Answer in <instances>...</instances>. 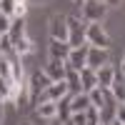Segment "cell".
I'll list each match as a JSON object with an SVG mask.
<instances>
[{
	"instance_id": "cell-1",
	"label": "cell",
	"mask_w": 125,
	"mask_h": 125,
	"mask_svg": "<svg viewBox=\"0 0 125 125\" xmlns=\"http://www.w3.org/2000/svg\"><path fill=\"white\" fill-rule=\"evenodd\" d=\"M85 43L90 48H103V50L110 48V35L103 28V23H85Z\"/></svg>"
},
{
	"instance_id": "cell-2",
	"label": "cell",
	"mask_w": 125,
	"mask_h": 125,
	"mask_svg": "<svg viewBox=\"0 0 125 125\" xmlns=\"http://www.w3.org/2000/svg\"><path fill=\"white\" fill-rule=\"evenodd\" d=\"M68 45L70 48L85 45V20L80 15H68Z\"/></svg>"
},
{
	"instance_id": "cell-3",
	"label": "cell",
	"mask_w": 125,
	"mask_h": 125,
	"mask_svg": "<svg viewBox=\"0 0 125 125\" xmlns=\"http://www.w3.org/2000/svg\"><path fill=\"white\" fill-rule=\"evenodd\" d=\"M50 85H53V80H50L43 70H35L33 78H30V83H28V88H30V105H38V98L43 95Z\"/></svg>"
},
{
	"instance_id": "cell-4",
	"label": "cell",
	"mask_w": 125,
	"mask_h": 125,
	"mask_svg": "<svg viewBox=\"0 0 125 125\" xmlns=\"http://www.w3.org/2000/svg\"><path fill=\"white\" fill-rule=\"evenodd\" d=\"M80 10H83L80 18L85 20V23H103L105 15H108V5L98 3V0H85V5H83Z\"/></svg>"
},
{
	"instance_id": "cell-5",
	"label": "cell",
	"mask_w": 125,
	"mask_h": 125,
	"mask_svg": "<svg viewBox=\"0 0 125 125\" xmlns=\"http://www.w3.org/2000/svg\"><path fill=\"white\" fill-rule=\"evenodd\" d=\"M88 43L85 45H80V48H70V53H68V58H65V65H68V70H83L85 68V60H88Z\"/></svg>"
},
{
	"instance_id": "cell-6",
	"label": "cell",
	"mask_w": 125,
	"mask_h": 125,
	"mask_svg": "<svg viewBox=\"0 0 125 125\" xmlns=\"http://www.w3.org/2000/svg\"><path fill=\"white\" fill-rule=\"evenodd\" d=\"M50 40L68 43V15H53L50 18Z\"/></svg>"
},
{
	"instance_id": "cell-7",
	"label": "cell",
	"mask_w": 125,
	"mask_h": 125,
	"mask_svg": "<svg viewBox=\"0 0 125 125\" xmlns=\"http://www.w3.org/2000/svg\"><path fill=\"white\" fill-rule=\"evenodd\" d=\"M43 73H45V75L53 80V83H60V80H65V75H68V65H65V60H55V58H50Z\"/></svg>"
},
{
	"instance_id": "cell-8",
	"label": "cell",
	"mask_w": 125,
	"mask_h": 125,
	"mask_svg": "<svg viewBox=\"0 0 125 125\" xmlns=\"http://www.w3.org/2000/svg\"><path fill=\"white\" fill-rule=\"evenodd\" d=\"M65 95H70V90H68V83L65 80H60V83H53L43 95L38 98V103H45V100H53V103H58V100H62Z\"/></svg>"
},
{
	"instance_id": "cell-9",
	"label": "cell",
	"mask_w": 125,
	"mask_h": 125,
	"mask_svg": "<svg viewBox=\"0 0 125 125\" xmlns=\"http://www.w3.org/2000/svg\"><path fill=\"white\" fill-rule=\"evenodd\" d=\"M105 62H110L108 60V50H103V48H88V60H85V68H90V70H98V68H103Z\"/></svg>"
},
{
	"instance_id": "cell-10",
	"label": "cell",
	"mask_w": 125,
	"mask_h": 125,
	"mask_svg": "<svg viewBox=\"0 0 125 125\" xmlns=\"http://www.w3.org/2000/svg\"><path fill=\"white\" fill-rule=\"evenodd\" d=\"M115 73H118L115 65H110V62H105L103 68H98V70H95V75H98V88H100V90H110Z\"/></svg>"
},
{
	"instance_id": "cell-11",
	"label": "cell",
	"mask_w": 125,
	"mask_h": 125,
	"mask_svg": "<svg viewBox=\"0 0 125 125\" xmlns=\"http://www.w3.org/2000/svg\"><path fill=\"white\" fill-rule=\"evenodd\" d=\"M35 115L40 118V120H58V103H53V100H45V103H38L35 105Z\"/></svg>"
},
{
	"instance_id": "cell-12",
	"label": "cell",
	"mask_w": 125,
	"mask_h": 125,
	"mask_svg": "<svg viewBox=\"0 0 125 125\" xmlns=\"http://www.w3.org/2000/svg\"><path fill=\"white\" fill-rule=\"evenodd\" d=\"M110 95L115 98L118 103H125V75L118 70L115 78H113V85H110Z\"/></svg>"
},
{
	"instance_id": "cell-13",
	"label": "cell",
	"mask_w": 125,
	"mask_h": 125,
	"mask_svg": "<svg viewBox=\"0 0 125 125\" xmlns=\"http://www.w3.org/2000/svg\"><path fill=\"white\" fill-rule=\"evenodd\" d=\"M80 85H83V93H90L93 88H98V75H95V70L83 68V70H80Z\"/></svg>"
},
{
	"instance_id": "cell-14",
	"label": "cell",
	"mask_w": 125,
	"mask_h": 125,
	"mask_svg": "<svg viewBox=\"0 0 125 125\" xmlns=\"http://www.w3.org/2000/svg\"><path fill=\"white\" fill-rule=\"evenodd\" d=\"M88 108H90V98H88V93L70 95V113H85Z\"/></svg>"
},
{
	"instance_id": "cell-15",
	"label": "cell",
	"mask_w": 125,
	"mask_h": 125,
	"mask_svg": "<svg viewBox=\"0 0 125 125\" xmlns=\"http://www.w3.org/2000/svg\"><path fill=\"white\" fill-rule=\"evenodd\" d=\"M48 53H50V58H55V60H65L68 53H70V45L68 43H60V40H50Z\"/></svg>"
},
{
	"instance_id": "cell-16",
	"label": "cell",
	"mask_w": 125,
	"mask_h": 125,
	"mask_svg": "<svg viewBox=\"0 0 125 125\" xmlns=\"http://www.w3.org/2000/svg\"><path fill=\"white\" fill-rule=\"evenodd\" d=\"M33 50H35V45H33V40H30V38H23V40H18V43H13V53H15L18 58L33 55Z\"/></svg>"
},
{
	"instance_id": "cell-17",
	"label": "cell",
	"mask_w": 125,
	"mask_h": 125,
	"mask_svg": "<svg viewBox=\"0 0 125 125\" xmlns=\"http://www.w3.org/2000/svg\"><path fill=\"white\" fill-rule=\"evenodd\" d=\"M10 38H13V43H18V40L28 38L25 35V18H13V25H10Z\"/></svg>"
},
{
	"instance_id": "cell-18",
	"label": "cell",
	"mask_w": 125,
	"mask_h": 125,
	"mask_svg": "<svg viewBox=\"0 0 125 125\" xmlns=\"http://www.w3.org/2000/svg\"><path fill=\"white\" fill-rule=\"evenodd\" d=\"M65 83H68L70 95H78V93H83V85H80V73H78V70H68Z\"/></svg>"
},
{
	"instance_id": "cell-19",
	"label": "cell",
	"mask_w": 125,
	"mask_h": 125,
	"mask_svg": "<svg viewBox=\"0 0 125 125\" xmlns=\"http://www.w3.org/2000/svg\"><path fill=\"white\" fill-rule=\"evenodd\" d=\"M70 115H73V113H70V95H65L62 100H58V120L60 123H68Z\"/></svg>"
},
{
	"instance_id": "cell-20",
	"label": "cell",
	"mask_w": 125,
	"mask_h": 125,
	"mask_svg": "<svg viewBox=\"0 0 125 125\" xmlns=\"http://www.w3.org/2000/svg\"><path fill=\"white\" fill-rule=\"evenodd\" d=\"M0 78L13 83V60H10V55H0Z\"/></svg>"
},
{
	"instance_id": "cell-21",
	"label": "cell",
	"mask_w": 125,
	"mask_h": 125,
	"mask_svg": "<svg viewBox=\"0 0 125 125\" xmlns=\"http://www.w3.org/2000/svg\"><path fill=\"white\" fill-rule=\"evenodd\" d=\"M88 98H90V108H103L105 105V90H100V88H93L90 93H88Z\"/></svg>"
},
{
	"instance_id": "cell-22",
	"label": "cell",
	"mask_w": 125,
	"mask_h": 125,
	"mask_svg": "<svg viewBox=\"0 0 125 125\" xmlns=\"http://www.w3.org/2000/svg\"><path fill=\"white\" fill-rule=\"evenodd\" d=\"M15 5H18V0H0V13L13 18L15 15Z\"/></svg>"
},
{
	"instance_id": "cell-23",
	"label": "cell",
	"mask_w": 125,
	"mask_h": 125,
	"mask_svg": "<svg viewBox=\"0 0 125 125\" xmlns=\"http://www.w3.org/2000/svg\"><path fill=\"white\" fill-rule=\"evenodd\" d=\"M10 53H13V38L0 35V55H10Z\"/></svg>"
},
{
	"instance_id": "cell-24",
	"label": "cell",
	"mask_w": 125,
	"mask_h": 125,
	"mask_svg": "<svg viewBox=\"0 0 125 125\" xmlns=\"http://www.w3.org/2000/svg\"><path fill=\"white\" fill-rule=\"evenodd\" d=\"M85 118H88V125H100V110L98 108H88Z\"/></svg>"
},
{
	"instance_id": "cell-25",
	"label": "cell",
	"mask_w": 125,
	"mask_h": 125,
	"mask_svg": "<svg viewBox=\"0 0 125 125\" xmlns=\"http://www.w3.org/2000/svg\"><path fill=\"white\" fill-rule=\"evenodd\" d=\"M65 125H88V118H85V113H73Z\"/></svg>"
},
{
	"instance_id": "cell-26",
	"label": "cell",
	"mask_w": 125,
	"mask_h": 125,
	"mask_svg": "<svg viewBox=\"0 0 125 125\" xmlns=\"http://www.w3.org/2000/svg\"><path fill=\"white\" fill-rule=\"evenodd\" d=\"M10 25H13V18H8L0 13V35H8L10 33Z\"/></svg>"
},
{
	"instance_id": "cell-27",
	"label": "cell",
	"mask_w": 125,
	"mask_h": 125,
	"mask_svg": "<svg viewBox=\"0 0 125 125\" xmlns=\"http://www.w3.org/2000/svg\"><path fill=\"white\" fill-rule=\"evenodd\" d=\"M25 13H28V3H25V0H18V5H15V15H13V18H25Z\"/></svg>"
},
{
	"instance_id": "cell-28",
	"label": "cell",
	"mask_w": 125,
	"mask_h": 125,
	"mask_svg": "<svg viewBox=\"0 0 125 125\" xmlns=\"http://www.w3.org/2000/svg\"><path fill=\"white\" fill-rule=\"evenodd\" d=\"M115 120L125 125V103H118V110H115Z\"/></svg>"
},
{
	"instance_id": "cell-29",
	"label": "cell",
	"mask_w": 125,
	"mask_h": 125,
	"mask_svg": "<svg viewBox=\"0 0 125 125\" xmlns=\"http://www.w3.org/2000/svg\"><path fill=\"white\" fill-rule=\"evenodd\" d=\"M8 88H10V80L0 78V95H3V100H5V95H8Z\"/></svg>"
},
{
	"instance_id": "cell-30",
	"label": "cell",
	"mask_w": 125,
	"mask_h": 125,
	"mask_svg": "<svg viewBox=\"0 0 125 125\" xmlns=\"http://www.w3.org/2000/svg\"><path fill=\"white\" fill-rule=\"evenodd\" d=\"M120 3H123V0H105V5H108V8H118Z\"/></svg>"
},
{
	"instance_id": "cell-31",
	"label": "cell",
	"mask_w": 125,
	"mask_h": 125,
	"mask_svg": "<svg viewBox=\"0 0 125 125\" xmlns=\"http://www.w3.org/2000/svg\"><path fill=\"white\" fill-rule=\"evenodd\" d=\"M3 120H5V110H3V103H0V125H3Z\"/></svg>"
},
{
	"instance_id": "cell-32",
	"label": "cell",
	"mask_w": 125,
	"mask_h": 125,
	"mask_svg": "<svg viewBox=\"0 0 125 125\" xmlns=\"http://www.w3.org/2000/svg\"><path fill=\"white\" fill-rule=\"evenodd\" d=\"M120 73L125 75V55H123V60H120Z\"/></svg>"
},
{
	"instance_id": "cell-33",
	"label": "cell",
	"mask_w": 125,
	"mask_h": 125,
	"mask_svg": "<svg viewBox=\"0 0 125 125\" xmlns=\"http://www.w3.org/2000/svg\"><path fill=\"white\" fill-rule=\"evenodd\" d=\"M73 3H75L78 8H83V5H85V0H73Z\"/></svg>"
},
{
	"instance_id": "cell-34",
	"label": "cell",
	"mask_w": 125,
	"mask_h": 125,
	"mask_svg": "<svg viewBox=\"0 0 125 125\" xmlns=\"http://www.w3.org/2000/svg\"><path fill=\"white\" fill-rule=\"evenodd\" d=\"M103 125H123V123H118V120H110V123H103Z\"/></svg>"
},
{
	"instance_id": "cell-35",
	"label": "cell",
	"mask_w": 125,
	"mask_h": 125,
	"mask_svg": "<svg viewBox=\"0 0 125 125\" xmlns=\"http://www.w3.org/2000/svg\"><path fill=\"white\" fill-rule=\"evenodd\" d=\"M50 125H65V123H60V120H50Z\"/></svg>"
},
{
	"instance_id": "cell-36",
	"label": "cell",
	"mask_w": 125,
	"mask_h": 125,
	"mask_svg": "<svg viewBox=\"0 0 125 125\" xmlns=\"http://www.w3.org/2000/svg\"><path fill=\"white\" fill-rule=\"evenodd\" d=\"M20 125H35V123L33 120H25V123H20Z\"/></svg>"
},
{
	"instance_id": "cell-37",
	"label": "cell",
	"mask_w": 125,
	"mask_h": 125,
	"mask_svg": "<svg viewBox=\"0 0 125 125\" xmlns=\"http://www.w3.org/2000/svg\"><path fill=\"white\" fill-rule=\"evenodd\" d=\"M0 103H3V95H0ZM3 105H5V103H3Z\"/></svg>"
},
{
	"instance_id": "cell-38",
	"label": "cell",
	"mask_w": 125,
	"mask_h": 125,
	"mask_svg": "<svg viewBox=\"0 0 125 125\" xmlns=\"http://www.w3.org/2000/svg\"><path fill=\"white\" fill-rule=\"evenodd\" d=\"M100 125H103V123H100Z\"/></svg>"
}]
</instances>
